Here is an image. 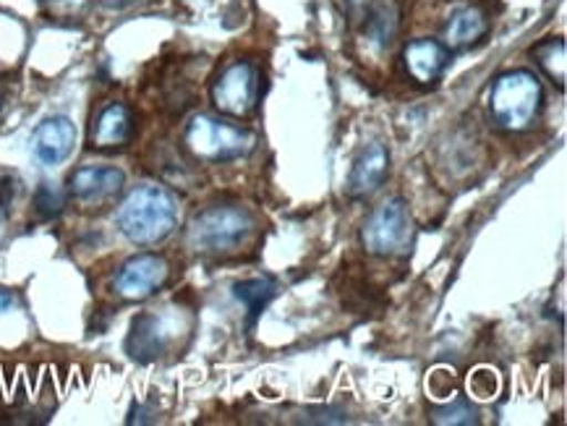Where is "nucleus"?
Segmentation results:
<instances>
[{"instance_id":"nucleus-15","label":"nucleus","mask_w":567,"mask_h":426,"mask_svg":"<svg viewBox=\"0 0 567 426\" xmlns=\"http://www.w3.org/2000/svg\"><path fill=\"white\" fill-rule=\"evenodd\" d=\"M400 32V0H374L369 6L367 24H363V34H367L369 45L377 50L390 48Z\"/></svg>"},{"instance_id":"nucleus-23","label":"nucleus","mask_w":567,"mask_h":426,"mask_svg":"<svg viewBox=\"0 0 567 426\" xmlns=\"http://www.w3.org/2000/svg\"><path fill=\"white\" fill-rule=\"evenodd\" d=\"M348 3H351V6H361V3H367V0H348Z\"/></svg>"},{"instance_id":"nucleus-19","label":"nucleus","mask_w":567,"mask_h":426,"mask_svg":"<svg viewBox=\"0 0 567 426\" xmlns=\"http://www.w3.org/2000/svg\"><path fill=\"white\" fill-rule=\"evenodd\" d=\"M432 422L440 426H468V424H478V414L474 406L457 401V403H453V406L432 411Z\"/></svg>"},{"instance_id":"nucleus-14","label":"nucleus","mask_w":567,"mask_h":426,"mask_svg":"<svg viewBox=\"0 0 567 426\" xmlns=\"http://www.w3.org/2000/svg\"><path fill=\"white\" fill-rule=\"evenodd\" d=\"M486 32H489V19H486V13L482 9H476V6H465V9L455 11L453 17H450L445 27V42H442V45L447 50H465L476 45Z\"/></svg>"},{"instance_id":"nucleus-10","label":"nucleus","mask_w":567,"mask_h":426,"mask_svg":"<svg viewBox=\"0 0 567 426\" xmlns=\"http://www.w3.org/2000/svg\"><path fill=\"white\" fill-rule=\"evenodd\" d=\"M74 144L76 126L71 124V118H65V115L45 118L32 134L34 157H38L42 165H48V168H55V165L69 160V155L74 152Z\"/></svg>"},{"instance_id":"nucleus-9","label":"nucleus","mask_w":567,"mask_h":426,"mask_svg":"<svg viewBox=\"0 0 567 426\" xmlns=\"http://www.w3.org/2000/svg\"><path fill=\"white\" fill-rule=\"evenodd\" d=\"M126 186V176L118 168H107V165H90V168H79L69 178V194L79 205L97 207L118 197Z\"/></svg>"},{"instance_id":"nucleus-17","label":"nucleus","mask_w":567,"mask_h":426,"mask_svg":"<svg viewBox=\"0 0 567 426\" xmlns=\"http://www.w3.org/2000/svg\"><path fill=\"white\" fill-rule=\"evenodd\" d=\"M534 58L536 63L547 71L549 79H555L559 90L565 86L567 79V53H565V42L563 40H544L534 48Z\"/></svg>"},{"instance_id":"nucleus-3","label":"nucleus","mask_w":567,"mask_h":426,"mask_svg":"<svg viewBox=\"0 0 567 426\" xmlns=\"http://www.w3.org/2000/svg\"><path fill=\"white\" fill-rule=\"evenodd\" d=\"M254 228L251 215L241 207L213 205L194 215L188 222V247L199 254H228L249 238Z\"/></svg>"},{"instance_id":"nucleus-4","label":"nucleus","mask_w":567,"mask_h":426,"mask_svg":"<svg viewBox=\"0 0 567 426\" xmlns=\"http://www.w3.org/2000/svg\"><path fill=\"white\" fill-rule=\"evenodd\" d=\"M186 149L202 163H230L241 160L254 149V134L246 128L223 124L213 115H196L186 126Z\"/></svg>"},{"instance_id":"nucleus-2","label":"nucleus","mask_w":567,"mask_h":426,"mask_svg":"<svg viewBox=\"0 0 567 426\" xmlns=\"http://www.w3.org/2000/svg\"><path fill=\"white\" fill-rule=\"evenodd\" d=\"M544 86L530 71H507L489 92V113L505 132H526L539 118Z\"/></svg>"},{"instance_id":"nucleus-16","label":"nucleus","mask_w":567,"mask_h":426,"mask_svg":"<svg viewBox=\"0 0 567 426\" xmlns=\"http://www.w3.org/2000/svg\"><path fill=\"white\" fill-rule=\"evenodd\" d=\"M275 295V283L267 278H254V280H244V283L236 285V299L249 309V322L254 324L259 320V314L265 312L267 303L272 301Z\"/></svg>"},{"instance_id":"nucleus-20","label":"nucleus","mask_w":567,"mask_h":426,"mask_svg":"<svg viewBox=\"0 0 567 426\" xmlns=\"http://www.w3.org/2000/svg\"><path fill=\"white\" fill-rule=\"evenodd\" d=\"M42 6L50 13H58V17H69V13H79L82 9H86L90 0H40Z\"/></svg>"},{"instance_id":"nucleus-5","label":"nucleus","mask_w":567,"mask_h":426,"mask_svg":"<svg viewBox=\"0 0 567 426\" xmlns=\"http://www.w3.org/2000/svg\"><path fill=\"white\" fill-rule=\"evenodd\" d=\"M413 218L411 209L403 199L384 201L369 215L361 228V243L369 254L392 257L411 247Z\"/></svg>"},{"instance_id":"nucleus-12","label":"nucleus","mask_w":567,"mask_h":426,"mask_svg":"<svg viewBox=\"0 0 567 426\" xmlns=\"http://www.w3.org/2000/svg\"><path fill=\"white\" fill-rule=\"evenodd\" d=\"M388 168L390 155L388 149H384V144H369V147L355 157L351 178H348V191H351V197L363 199L369 197V194H374L384 184V178H388Z\"/></svg>"},{"instance_id":"nucleus-7","label":"nucleus","mask_w":567,"mask_h":426,"mask_svg":"<svg viewBox=\"0 0 567 426\" xmlns=\"http://www.w3.org/2000/svg\"><path fill=\"white\" fill-rule=\"evenodd\" d=\"M178 335V320L171 314H140L131 322L126 337L128 356L140 364H152L171 349Z\"/></svg>"},{"instance_id":"nucleus-22","label":"nucleus","mask_w":567,"mask_h":426,"mask_svg":"<svg viewBox=\"0 0 567 426\" xmlns=\"http://www.w3.org/2000/svg\"><path fill=\"white\" fill-rule=\"evenodd\" d=\"M105 6H111V9H126V6L136 3V0H103Z\"/></svg>"},{"instance_id":"nucleus-18","label":"nucleus","mask_w":567,"mask_h":426,"mask_svg":"<svg viewBox=\"0 0 567 426\" xmlns=\"http://www.w3.org/2000/svg\"><path fill=\"white\" fill-rule=\"evenodd\" d=\"M63 205H65V197L55 184H50V180L40 184L38 194H34V209H38V215L42 220L58 218V215L63 212Z\"/></svg>"},{"instance_id":"nucleus-13","label":"nucleus","mask_w":567,"mask_h":426,"mask_svg":"<svg viewBox=\"0 0 567 426\" xmlns=\"http://www.w3.org/2000/svg\"><path fill=\"white\" fill-rule=\"evenodd\" d=\"M131 128H134V115L123 103L107 105L103 113L97 115L92 126V147L97 149H111L121 147L128 142Z\"/></svg>"},{"instance_id":"nucleus-21","label":"nucleus","mask_w":567,"mask_h":426,"mask_svg":"<svg viewBox=\"0 0 567 426\" xmlns=\"http://www.w3.org/2000/svg\"><path fill=\"white\" fill-rule=\"evenodd\" d=\"M11 201H13V180L6 178L3 184H0V220L9 218Z\"/></svg>"},{"instance_id":"nucleus-11","label":"nucleus","mask_w":567,"mask_h":426,"mask_svg":"<svg viewBox=\"0 0 567 426\" xmlns=\"http://www.w3.org/2000/svg\"><path fill=\"white\" fill-rule=\"evenodd\" d=\"M403 63L416 84H434L445 74L450 50L437 40H413L403 50Z\"/></svg>"},{"instance_id":"nucleus-8","label":"nucleus","mask_w":567,"mask_h":426,"mask_svg":"<svg viewBox=\"0 0 567 426\" xmlns=\"http://www.w3.org/2000/svg\"><path fill=\"white\" fill-rule=\"evenodd\" d=\"M171 270L159 254H136L115 276V291L126 301H144L165 285Z\"/></svg>"},{"instance_id":"nucleus-6","label":"nucleus","mask_w":567,"mask_h":426,"mask_svg":"<svg viewBox=\"0 0 567 426\" xmlns=\"http://www.w3.org/2000/svg\"><path fill=\"white\" fill-rule=\"evenodd\" d=\"M259 69L249 61H236L213 84V103L220 113L244 118L259 105Z\"/></svg>"},{"instance_id":"nucleus-1","label":"nucleus","mask_w":567,"mask_h":426,"mask_svg":"<svg viewBox=\"0 0 567 426\" xmlns=\"http://www.w3.org/2000/svg\"><path fill=\"white\" fill-rule=\"evenodd\" d=\"M115 220H118L121 233L131 243L152 247V243L163 241L173 233L178 220V207L168 189L157 184H142L134 191H128V197L121 201Z\"/></svg>"}]
</instances>
